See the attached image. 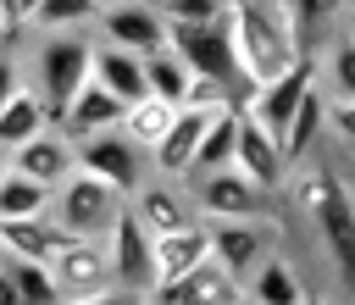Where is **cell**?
Wrapping results in <instances>:
<instances>
[{
  "mask_svg": "<svg viewBox=\"0 0 355 305\" xmlns=\"http://www.w3.org/2000/svg\"><path fill=\"white\" fill-rule=\"evenodd\" d=\"M227 28H233V44H239L250 89L283 78L294 61L311 55L305 28L294 17V0H227Z\"/></svg>",
  "mask_w": 355,
  "mask_h": 305,
  "instance_id": "1",
  "label": "cell"
},
{
  "mask_svg": "<svg viewBox=\"0 0 355 305\" xmlns=\"http://www.w3.org/2000/svg\"><path fill=\"white\" fill-rule=\"evenodd\" d=\"M288 194L311 216V227H316L333 272L344 283H355V194H349V183L333 166H322V161H300L294 177H288Z\"/></svg>",
  "mask_w": 355,
  "mask_h": 305,
  "instance_id": "2",
  "label": "cell"
},
{
  "mask_svg": "<svg viewBox=\"0 0 355 305\" xmlns=\"http://www.w3.org/2000/svg\"><path fill=\"white\" fill-rule=\"evenodd\" d=\"M28 78L39 83V94L50 100V111L61 116L72 105V94L94 78V28H67V33H39L33 55H28Z\"/></svg>",
  "mask_w": 355,
  "mask_h": 305,
  "instance_id": "3",
  "label": "cell"
},
{
  "mask_svg": "<svg viewBox=\"0 0 355 305\" xmlns=\"http://www.w3.org/2000/svg\"><path fill=\"white\" fill-rule=\"evenodd\" d=\"M128 200H133V194H128L122 183L78 166V172L55 189V216H61V227H72L78 238H105V233L122 222Z\"/></svg>",
  "mask_w": 355,
  "mask_h": 305,
  "instance_id": "4",
  "label": "cell"
},
{
  "mask_svg": "<svg viewBox=\"0 0 355 305\" xmlns=\"http://www.w3.org/2000/svg\"><path fill=\"white\" fill-rule=\"evenodd\" d=\"M172 44L194 61L200 78L227 83L239 100L250 94V78H244V61H239V44H233L227 17H211V22H172Z\"/></svg>",
  "mask_w": 355,
  "mask_h": 305,
  "instance_id": "5",
  "label": "cell"
},
{
  "mask_svg": "<svg viewBox=\"0 0 355 305\" xmlns=\"http://www.w3.org/2000/svg\"><path fill=\"white\" fill-rule=\"evenodd\" d=\"M205 222H261L266 216V194L244 166H211V172H194L189 177Z\"/></svg>",
  "mask_w": 355,
  "mask_h": 305,
  "instance_id": "6",
  "label": "cell"
},
{
  "mask_svg": "<svg viewBox=\"0 0 355 305\" xmlns=\"http://www.w3.org/2000/svg\"><path fill=\"white\" fill-rule=\"evenodd\" d=\"M94 33H100L105 44L133 50V55H155V50L172 44V17H166L161 0H105Z\"/></svg>",
  "mask_w": 355,
  "mask_h": 305,
  "instance_id": "7",
  "label": "cell"
},
{
  "mask_svg": "<svg viewBox=\"0 0 355 305\" xmlns=\"http://www.w3.org/2000/svg\"><path fill=\"white\" fill-rule=\"evenodd\" d=\"M322 83V50H311L305 61H294L283 78H272V83H261V89H250L244 94V105L272 128V133H288V122H294V111L305 105V94Z\"/></svg>",
  "mask_w": 355,
  "mask_h": 305,
  "instance_id": "8",
  "label": "cell"
},
{
  "mask_svg": "<svg viewBox=\"0 0 355 305\" xmlns=\"http://www.w3.org/2000/svg\"><path fill=\"white\" fill-rule=\"evenodd\" d=\"M133 216L150 227V233H178V227H194V222H205V211H200V200H194V189L183 183V177H161V172H150L139 189H133Z\"/></svg>",
  "mask_w": 355,
  "mask_h": 305,
  "instance_id": "9",
  "label": "cell"
},
{
  "mask_svg": "<svg viewBox=\"0 0 355 305\" xmlns=\"http://www.w3.org/2000/svg\"><path fill=\"white\" fill-rule=\"evenodd\" d=\"M50 266H55V283H61L67 299H89V294L116 288V261H111L105 238H72Z\"/></svg>",
  "mask_w": 355,
  "mask_h": 305,
  "instance_id": "10",
  "label": "cell"
},
{
  "mask_svg": "<svg viewBox=\"0 0 355 305\" xmlns=\"http://www.w3.org/2000/svg\"><path fill=\"white\" fill-rule=\"evenodd\" d=\"M0 166H11V172H28V177H39V183H50V189H61L83 161H78V139L55 122V128H44L39 139H28V144H17V150H6V161Z\"/></svg>",
  "mask_w": 355,
  "mask_h": 305,
  "instance_id": "11",
  "label": "cell"
},
{
  "mask_svg": "<svg viewBox=\"0 0 355 305\" xmlns=\"http://www.w3.org/2000/svg\"><path fill=\"white\" fill-rule=\"evenodd\" d=\"M78 161L89 166V172H100V177H111V183H122L128 194L155 172L150 166V150L144 144H133L122 128H111V133H94V139H78Z\"/></svg>",
  "mask_w": 355,
  "mask_h": 305,
  "instance_id": "12",
  "label": "cell"
},
{
  "mask_svg": "<svg viewBox=\"0 0 355 305\" xmlns=\"http://www.w3.org/2000/svg\"><path fill=\"white\" fill-rule=\"evenodd\" d=\"M44 128H55V111L50 100L39 94L33 78H22L17 67L6 72V105H0V150H17L28 139H39Z\"/></svg>",
  "mask_w": 355,
  "mask_h": 305,
  "instance_id": "13",
  "label": "cell"
},
{
  "mask_svg": "<svg viewBox=\"0 0 355 305\" xmlns=\"http://www.w3.org/2000/svg\"><path fill=\"white\" fill-rule=\"evenodd\" d=\"M233 166H244L261 189H288V177H294V161H288V150H283V133H272L250 105H244V128H239V161Z\"/></svg>",
  "mask_w": 355,
  "mask_h": 305,
  "instance_id": "14",
  "label": "cell"
},
{
  "mask_svg": "<svg viewBox=\"0 0 355 305\" xmlns=\"http://www.w3.org/2000/svg\"><path fill=\"white\" fill-rule=\"evenodd\" d=\"M105 244H111V261H116V288L150 294V288H155V233L133 216V205H128L122 222L105 233Z\"/></svg>",
  "mask_w": 355,
  "mask_h": 305,
  "instance_id": "15",
  "label": "cell"
},
{
  "mask_svg": "<svg viewBox=\"0 0 355 305\" xmlns=\"http://www.w3.org/2000/svg\"><path fill=\"white\" fill-rule=\"evenodd\" d=\"M211 116L216 111H200V105H178V122L166 128V139L150 150V166L161 172V177H194V166H200V144H205V128H211Z\"/></svg>",
  "mask_w": 355,
  "mask_h": 305,
  "instance_id": "16",
  "label": "cell"
},
{
  "mask_svg": "<svg viewBox=\"0 0 355 305\" xmlns=\"http://www.w3.org/2000/svg\"><path fill=\"white\" fill-rule=\"evenodd\" d=\"M211 244H216V261L244 288L255 277V266L272 255V227L266 222H211Z\"/></svg>",
  "mask_w": 355,
  "mask_h": 305,
  "instance_id": "17",
  "label": "cell"
},
{
  "mask_svg": "<svg viewBox=\"0 0 355 305\" xmlns=\"http://www.w3.org/2000/svg\"><path fill=\"white\" fill-rule=\"evenodd\" d=\"M122 116H128V100H116L100 78H89L78 94H72V105L55 116L72 139H94V133H111V128H122Z\"/></svg>",
  "mask_w": 355,
  "mask_h": 305,
  "instance_id": "18",
  "label": "cell"
},
{
  "mask_svg": "<svg viewBox=\"0 0 355 305\" xmlns=\"http://www.w3.org/2000/svg\"><path fill=\"white\" fill-rule=\"evenodd\" d=\"M94 78H100L116 100H128V105L150 94V61L133 55V50H122V44H105L100 33H94Z\"/></svg>",
  "mask_w": 355,
  "mask_h": 305,
  "instance_id": "19",
  "label": "cell"
},
{
  "mask_svg": "<svg viewBox=\"0 0 355 305\" xmlns=\"http://www.w3.org/2000/svg\"><path fill=\"white\" fill-rule=\"evenodd\" d=\"M78 233L61 227V216H28V222H0V250L11 255H28V261H55Z\"/></svg>",
  "mask_w": 355,
  "mask_h": 305,
  "instance_id": "20",
  "label": "cell"
},
{
  "mask_svg": "<svg viewBox=\"0 0 355 305\" xmlns=\"http://www.w3.org/2000/svg\"><path fill=\"white\" fill-rule=\"evenodd\" d=\"M50 211H55V189L50 183L0 166V222H28V216H50Z\"/></svg>",
  "mask_w": 355,
  "mask_h": 305,
  "instance_id": "21",
  "label": "cell"
},
{
  "mask_svg": "<svg viewBox=\"0 0 355 305\" xmlns=\"http://www.w3.org/2000/svg\"><path fill=\"white\" fill-rule=\"evenodd\" d=\"M305 294H311V288L300 283V272H294L277 250H272V255L255 266V277L244 283V299H255V305H300Z\"/></svg>",
  "mask_w": 355,
  "mask_h": 305,
  "instance_id": "22",
  "label": "cell"
},
{
  "mask_svg": "<svg viewBox=\"0 0 355 305\" xmlns=\"http://www.w3.org/2000/svg\"><path fill=\"white\" fill-rule=\"evenodd\" d=\"M327 116H333V94H327V83H316V89L305 94V105L294 111L288 133H283V150H288V161H294V166H300V161H305V155L316 150V139H322Z\"/></svg>",
  "mask_w": 355,
  "mask_h": 305,
  "instance_id": "23",
  "label": "cell"
},
{
  "mask_svg": "<svg viewBox=\"0 0 355 305\" xmlns=\"http://www.w3.org/2000/svg\"><path fill=\"white\" fill-rule=\"evenodd\" d=\"M0 272H11V277H17V288H22V299H28V305H67V294H61V283H55V266H50V261H28V255L0 250Z\"/></svg>",
  "mask_w": 355,
  "mask_h": 305,
  "instance_id": "24",
  "label": "cell"
},
{
  "mask_svg": "<svg viewBox=\"0 0 355 305\" xmlns=\"http://www.w3.org/2000/svg\"><path fill=\"white\" fill-rule=\"evenodd\" d=\"M150 61V94H161V100H172V105H183L189 100V89H194V61L178 50V44H166V50H155V55H144Z\"/></svg>",
  "mask_w": 355,
  "mask_h": 305,
  "instance_id": "25",
  "label": "cell"
},
{
  "mask_svg": "<svg viewBox=\"0 0 355 305\" xmlns=\"http://www.w3.org/2000/svg\"><path fill=\"white\" fill-rule=\"evenodd\" d=\"M172 122H178V105H172V100H161V94H144V100H133V105H128L122 133H128L133 144L155 150V144L166 139V128H172Z\"/></svg>",
  "mask_w": 355,
  "mask_h": 305,
  "instance_id": "26",
  "label": "cell"
},
{
  "mask_svg": "<svg viewBox=\"0 0 355 305\" xmlns=\"http://www.w3.org/2000/svg\"><path fill=\"white\" fill-rule=\"evenodd\" d=\"M239 128H244V100L211 116V128H205V144H200V166H194V172L233 166V161H239Z\"/></svg>",
  "mask_w": 355,
  "mask_h": 305,
  "instance_id": "27",
  "label": "cell"
},
{
  "mask_svg": "<svg viewBox=\"0 0 355 305\" xmlns=\"http://www.w3.org/2000/svg\"><path fill=\"white\" fill-rule=\"evenodd\" d=\"M322 83L333 100H355V28H338L322 44Z\"/></svg>",
  "mask_w": 355,
  "mask_h": 305,
  "instance_id": "28",
  "label": "cell"
},
{
  "mask_svg": "<svg viewBox=\"0 0 355 305\" xmlns=\"http://www.w3.org/2000/svg\"><path fill=\"white\" fill-rule=\"evenodd\" d=\"M105 11V0H44L33 33H67V28H94Z\"/></svg>",
  "mask_w": 355,
  "mask_h": 305,
  "instance_id": "29",
  "label": "cell"
},
{
  "mask_svg": "<svg viewBox=\"0 0 355 305\" xmlns=\"http://www.w3.org/2000/svg\"><path fill=\"white\" fill-rule=\"evenodd\" d=\"M349 11H355V0H294V17H300V28H305V44H311V50H316V39L333 33V22L349 17Z\"/></svg>",
  "mask_w": 355,
  "mask_h": 305,
  "instance_id": "30",
  "label": "cell"
},
{
  "mask_svg": "<svg viewBox=\"0 0 355 305\" xmlns=\"http://www.w3.org/2000/svg\"><path fill=\"white\" fill-rule=\"evenodd\" d=\"M327 133H333L338 144H349V150H355V100H333V116H327Z\"/></svg>",
  "mask_w": 355,
  "mask_h": 305,
  "instance_id": "31",
  "label": "cell"
},
{
  "mask_svg": "<svg viewBox=\"0 0 355 305\" xmlns=\"http://www.w3.org/2000/svg\"><path fill=\"white\" fill-rule=\"evenodd\" d=\"M67 305H144V294H133V288H105V294H89V299H67Z\"/></svg>",
  "mask_w": 355,
  "mask_h": 305,
  "instance_id": "32",
  "label": "cell"
},
{
  "mask_svg": "<svg viewBox=\"0 0 355 305\" xmlns=\"http://www.w3.org/2000/svg\"><path fill=\"white\" fill-rule=\"evenodd\" d=\"M0 305H28V299H22V288H17V277H11V272H0Z\"/></svg>",
  "mask_w": 355,
  "mask_h": 305,
  "instance_id": "33",
  "label": "cell"
},
{
  "mask_svg": "<svg viewBox=\"0 0 355 305\" xmlns=\"http://www.w3.org/2000/svg\"><path fill=\"white\" fill-rule=\"evenodd\" d=\"M300 305H333V299H327V294H305Z\"/></svg>",
  "mask_w": 355,
  "mask_h": 305,
  "instance_id": "34",
  "label": "cell"
},
{
  "mask_svg": "<svg viewBox=\"0 0 355 305\" xmlns=\"http://www.w3.org/2000/svg\"><path fill=\"white\" fill-rule=\"evenodd\" d=\"M239 305H255V299H239Z\"/></svg>",
  "mask_w": 355,
  "mask_h": 305,
  "instance_id": "35",
  "label": "cell"
},
{
  "mask_svg": "<svg viewBox=\"0 0 355 305\" xmlns=\"http://www.w3.org/2000/svg\"><path fill=\"white\" fill-rule=\"evenodd\" d=\"M349 17H355V11H349Z\"/></svg>",
  "mask_w": 355,
  "mask_h": 305,
  "instance_id": "36",
  "label": "cell"
}]
</instances>
